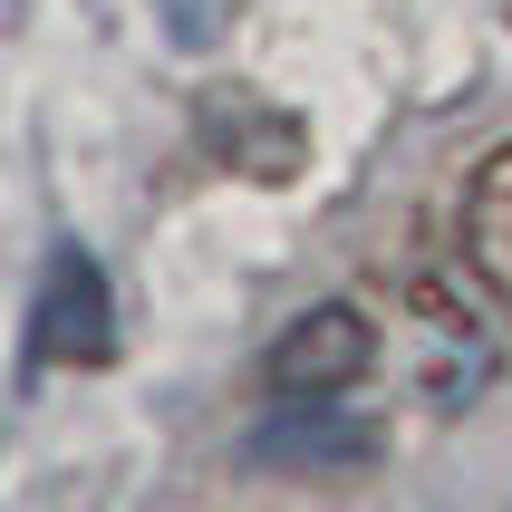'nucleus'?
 <instances>
[{
  "label": "nucleus",
  "mask_w": 512,
  "mask_h": 512,
  "mask_svg": "<svg viewBox=\"0 0 512 512\" xmlns=\"http://www.w3.org/2000/svg\"><path fill=\"white\" fill-rule=\"evenodd\" d=\"M155 20H165L174 49H213L223 39V0H155Z\"/></svg>",
  "instance_id": "423d86ee"
},
{
  "label": "nucleus",
  "mask_w": 512,
  "mask_h": 512,
  "mask_svg": "<svg viewBox=\"0 0 512 512\" xmlns=\"http://www.w3.org/2000/svg\"><path fill=\"white\" fill-rule=\"evenodd\" d=\"M261 464H368L377 455V426H358V416H329V406H300V416H281V426L252 435Z\"/></svg>",
  "instance_id": "39448f33"
},
{
  "label": "nucleus",
  "mask_w": 512,
  "mask_h": 512,
  "mask_svg": "<svg viewBox=\"0 0 512 512\" xmlns=\"http://www.w3.org/2000/svg\"><path fill=\"white\" fill-rule=\"evenodd\" d=\"M29 358L39 368H107L116 358V290L107 271L68 242L39 281V310H29Z\"/></svg>",
  "instance_id": "f03ea898"
},
{
  "label": "nucleus",
  "mask_w": 512,
  "mask_h": 512,
  "mask_svg": "<svg viewBox=\"0 0 512 512\" xmlns=\"http://www.w3.org/2000/svg\"><path fill=\"white\" fill-rule=\"evenodd\" d=\"M203 155L232 174H252V184H290L300 155H310V126L281 107H261L252 87H223V97H203Z\"/></svg>",
  "instance_id": "20e7f679"
},
{
  "label": "nucleus",
  "mask_w": 512,
  "mask_h": 512,
  "mask_svg": "<svg viewBox=\"0 0 512 512\" xmlns=\"http://www.w3.org/2000/svg\"><path fill=\"white\" fill-rule=\"evenodd\" d=\"M368 368H377V319L358 310V300H319V310H300L281 339H271L261 387L281 406H339Z\"/></svg>",
  "instance_id": "f257e3e1"
},
{
  "label": "nucleus",
  "mask_w": 512,
  "mask_h": 512,
  "mask_svg": "<svg viewBox=\"0 0 512 512\" xmlns=\"http://www.w3.org/2000/svg\"><path fill=\"white\" fill-rule=\"evenodd\" d=\"M455 261H464V281L512 319V136L484 145L455 184Z\"/></svg>",
  "instance_id": "7ed1b4c3"
}]
</instances>
